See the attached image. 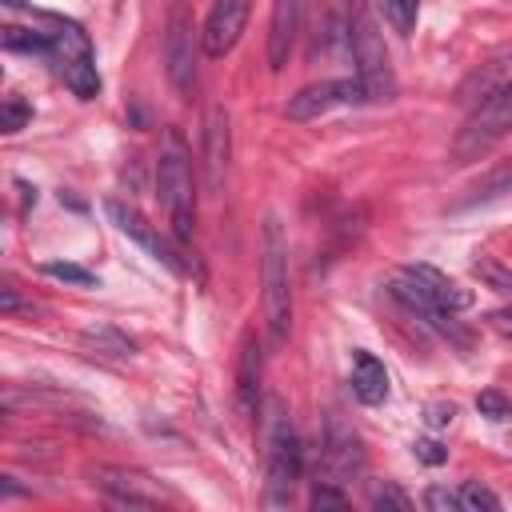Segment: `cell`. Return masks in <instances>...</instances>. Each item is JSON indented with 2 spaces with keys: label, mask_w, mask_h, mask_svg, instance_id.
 Returning a JSON list of instances; mask_svg holds the SVG:
<instances>
[{
  "label": "cell",
  "mask_w": 512,
  "mask_h": 512,
  "mask_svg": "<svg viewBox=\"0 0 512 512\" xmlns=\"http://www.w3.org/2000/svg\"><path fill=\"white\" fill-rule=\"evenodd\" d=\"M260 300H264V328L272 348L288 340L292 328V284H288V236L276 216L264 220V240H260Z\"/></svg>",
  "instance_id": "cell-1"
},
{
  "label": "cell",
  "mask_w": 512,
  "mask_h": 512,
  "mask_svg": "<svg viewBox=\"0 0 512 512\" xmlns=\"http://www.w3.org/2000/svg\"><path fill=\"white\" fill-rule=\"evenodd\" d=\"M264 452H268V504L284 508L292 504L296 480L304 472V448L300 436L292 428V416L284 412V404L276 396L264 400Z\"/></svg>",
  "instance_id": "cell-2"
},
{
  "label": "cell",
  "mask_w": 512,
  "mask_h": 512,
  "mask_svg": "<svg viewBox=\"0 0 512 512\" xmlns=\"http://www.w3.org/2000/svg\"><path fill=\"white\" fill-rule=\"evenodd\" d=\"M156 192L160 204L168 212L172 236L180 244H192L196 232V188H192V164H188V148L176 132L164 136V152L156 160Z\"/></svg>",
  "instance_id": "cell-3"
},
{
  "label": "cell",
  "mask_w": 512,
  "mask_h": 512,
  "mask_svg": "<svg viewBox=\"0 0 512 512\" xmlns=\"http://www.w3.org/2000/svg\"><path fill=\"white\" fill-rule=\"evenodd\" d=\"M508 132H512V76L492 96H484L472 108V116L464 120V128H460V136L452 144V160L456 164H468V160L484 156L496 140H504Z\"/></svg>",
  "instance_id": "cell-4"
},
{
  "label": "cell",
  "mask_w": 512,
  "mask_h": 512,
  "mask_svg": "<svg viewBox=\"0 0 512 512\" xmlns=\"http://www.w3.org/2000/svg\"><path fill=\"white\" fill-rule=\"evenodd\" d=\"M348 44H352V60H356V80L364 84L368 100H392L396 96V76L384 52V40L372 24V16L360 8L348 20Z\"/></svg>",
  "instance_id": "cell-5"
},
{
  "label": "cell",
  "mask_w": 512,
  "mask_h": 512,
  "mask_svg": "<svg viewBox=\"0 0 512 512\" xmlns=\"http://www.w3.org/2000/svg\"><path fill=\"white\" fill-rule=\"evenodd\" d=\"M196 48H200V32L192 28V12L184 0H176L168 8V28H164V68L176 92H192L196 84Z\"/></svg>",
  "instance_id": "cell-6"
},
{
  "label": "cell",
  "mask_w": 512,
  "mask_h": 512,
  "mask_svg": "<svg viewBox=\"0 0 512 512\" xmlns=\"http://www.w3.org/2000/svg\"><path fill=\"white\" fill-rule=\"evenodd\" d=\"M88 476H92V484H96L100 492H108L116 504H128V508H156V504L168 500V488H164L160 480L136 472V468L100 464V468H92Z\"/></svg>",
  "instance_id": "cell-7"
},
{
  "label": "cell",
  "mask_w": 512,
  "mask_h": 512,
  "mask_svg": "<svg viewBox=\"0 0 512 512\" xmlns=\"http://www.w3.org/2000/svg\"><path fill=\"white\" fill-rule=\"evenodd\" d=\"M368 100L364 96V84L356 76H344V80H320V84H308L300 88L296 96H288L284 104V116L288 120H316L332 108H344V104H360Z\"/></svg>",
  "instance_id": "cell-8"
},
{
  "label": "cell",
  "mask_w": 512,
  "mask_h": 512,
  "mask_svg": "<svg viewBox=\"0 0 512 512\" xmlns=\"http://www.w3.org/2000/svg\"><path fill=\"white\" fill-rule=\"evenodd\" d=\"M252 0H212L204 28H200V52L204 56H228L248 24Z\"/></svg>",
  "instance_id": "cell-9"
},
{
  "label": "cell",
  "mask_w": 512,
  "mask_h": 512,
  "mask_svg": "<svg viewBox=\"0 0 512 512\" xmlns=\"http://www.w3.org/2000/svg\"><path fill=\"white\" fill-rule=\"evenodd\" d=\"M388 292H392V296H396L404 308L420 312L428 324H436L440 332H448V336H456V340L464 344V332H460V328H456V320H452L456 312H448V308H444V304H440V300H436V296H432V292H428V288H424V284H420V280H416L408 268H400V272L392 276Z\"/></svg>",
  "instance_id": "cell-10"
},
{
  "label": "cell",
  "mask_w": 512,
  "mask_h": 512,
  "mask_svg": "<svg viewBox=\"0 0 512 512\" xmlns=\"http://www.w3.org/2000/svg\"><path fill=\"white\" fill-rule=\"evenodd\" d=\"M104 208H108V220H112V224H116V228H120L128 240H136V244H140V248H144L152 260H160V264H168L172 272H180L176 252L164 244V236H160V232H156V228H152V224H148V220H144V216H140L132 204H124V200H108Z\"/></svg>",
  "instance_id": "cell-11"
},
{
  "label": "cell",
  "mask_w": 512,
  "mask_h": 512,
  "mask_svg": "<svg viewBox=\"0 0 512 512\" xmlns=\"http://www.w3.org/2000/svg\"><path fill=\"white\" fill-rule=\"evenodd\" d=\"M304 24V0H272V20H268V68L280 72L300 40Z\"/></svg>",
  "instance_id": "cell-12"
},
{
  "label": "cell",
  "mask_w": 512,
  "mask_h": 512,
  "mask_svg": "<svg viewBox=\"0 0 512 512\" xmlns=\"http://www.w3.org/2000/svg\"><path fill=\"white\" fill-rule=\"evenodd\" d=\"M228 156H232L228 112H224L220 104H212V108H208V120H204V176H208V188H212V192L224 184Z\"/></svg>",
  "instance_id": "cell-13"
},
{
  "label": "cell",
  "mask_w": 512,
  "mask_h": 512,
  "mask_svg": "<svg viewBox=\"0 0 512 512\" xmlns=\"http://www.w3.org/2000/svg\"><path fill=\"white\" fill-rule=\"evenodd\" d=\"M260 404V344L256 332H244L240 356H236V408L240 416H252Z\"/></svg>",
  "instance_id": "cell-14"
},
{
  "label": "cell",
  "mask_w": 512,
  "mask_h": 512,
  "mask_svg": "<svg viewBox=\"0 0 512 512\" xmlns=\"http://www.w3.org/2000/svg\"><path fill=\"white\" fill-rule=\"evenodd\" d=\"M448 312H464V308H472L476 304V296H472V288H464L460 280H452V276H444L440 268H432V264H404Z\"/></svg>",
  "instance_id": "cell-15"
},
{
  "label": "cell",
  "mask_w": 512,
  "mask_h": 512,
  "mask_svg": "<svg viewBox=\"0 0 512 512\" xmlns=\"http://www.w3.org/2000/svg\"><path fill=\"white\" fill-rule=\"evenodd\" d=\"M352 396L360 404H384L388 400V368L364 348L352 356Z\"/></svg>",
  "instance_id": "cell-16"
},
{
  "label": "cell",
  "mask_w": 512,
  "mask_h": 512,
  "mask_svg": "<svg viewBox=\"0 0 512 512\" xmlns=\"http://www.w3.org/2000/svg\"><path fill=\"white\" fill-rule=\"evenodd\" d=\"M324 460H328L336 472H356V468L364 464V448H360V436H356L352 428H344L340 420H328Z\"/></svg>",
  "instance_id": "cell-17"
},
{
  "label": "cell",
  "mask_w": 512,
  "mask_h": 512,
  "mask_svg": "<svg viewBox=\"0 0 512 512\" xmlns=\"http://www.w3.org/2000/svg\"><path fill=\"white\" fill-rule=\"evenodd\" d=\"M80 344L92 352V356H108V360H128L132 352H136V344L124 336V332H116V328H108V324H96V328H84L80 332Z\"/></svg>",
  "instance_id": "cell-18"
},
{
  "label": "cell",
  "mask_w": 512,
  "mask_h": 512,
  "mask_svg": "<svg viewBox=\"0 0 512 512\" xmlns=\"http://www.w3.org/2000/svg\"><path fill=\"white\" fill-rule=\"evenodd\" d=\"M512 192V160H504V164H496L484 180H476L472 184V192L460 200V208H476V204H488V200H500V196H508Z\"/></svg>",
  "instance_id": "cell-19"
},
{
  "label": "cell",
  "mask_w": 512,
  "mask_h": 512,
  "mask_svg": "<svg viewBox=\"0 0 512 512\" xmlns=\"http://www.w3.org/2000/svg\"><path fill=\"white\" fill-rule=\"evenodd\" d=\"M60 76H64V84L80 96V100H92L96 92H100V76H96V64H92V56H80V60H64L60 64Z\"/></svg>",
  "instance_id": "cell-20"
},
{
  "label": "cell",
  "mask_w": 512,
  "mask_h": 512,
  "mask_svg": "<svg viewBox=\"0 0 512 512\" xmlns=\"http://www.w3.org/2000/svg\"><path fill=\"white\" fill-rule=\"evenodd\" d=\"M0 40H4L8 52H36V56H52L56 52L52 32H36V28H4Z\"/></svg>",
  "instance_id": "cell-21"
},
{
  "label": "cell",
  "mask_w": 512,
  "mask_h": 512,
  "mask_svg": "<svg viewBox=\"0 0 512 512\" xmlns=\"http://www.w3.org/2000/svg\"><path fill=\"white\" fill-rule=\"evenodd\" d=\"M472 276H476L484 288H492V292H500V296H512V268H504L500 260L476 256V260H472Z\"/></svg>",
  "instance_id": "cell-22"
},
{
  "label": "cell",
  "mask_w": 512,
  "mask_h": 512,
  "mask_svg": "<svg viewBox=\"0 0 512 512\" xmlns=\"http://www.w3.org/2000/svg\"><path fill=\"white\" fill-rule=\"evenodd\" d=\"M456 492H460V512H496L500 508V496L476 480H464Z\"/></svg>",
  "instance_id": "cell-23"
},
{
  "label": "cell",
  "mask_w": 512,
  "mask_h": 512,
  "mask_svg": "<svg viewBox=\"0 0 512 512\" xmlns=\"http://www.w3.org/2000/svg\"><path fill=\"white\" fill-rule=\"evenodd\" d=\"M380 8H384V20L400 32V36H408L412 28H416V12H420V0H380Z\"/></svg>",
  "instance_id": "cell-24"
},
{
  "label": "cell",
  "mask_w": 512,
  "mask_h": 512,
  "mask_svg": "<svg viewBox=\"0 0 512 512\" xmlns=\"http://www.w3.org/2000/svg\"><path fill=\"white\" fill-rule=\"evenodd\" d=\"M44 276L64 280V284H76V288H92V284H96V276H92L88 268L68 264V260H48V264H44Z\"/></svg>",
  "instance_id": "cell-25"
},
{
  "label": "cell",
  "mask_w": 512,
  "mask_h": 512,
  "mask_svg": "<svg viewBox=\"0 0 512 512\" xmlns=\"http://www.w3.org/2000/svg\"><path fill=\"white\" fill-rule=\"evenodd\" d=\"M28 120H32V108H28L20 96H8V100L0 104V128H4V132H20Z\"/></svg>",
  "instance_id": "cell-26"
},
{
  "label": "cell",
  "mask_w": 512,
  "mask_h": 512,
  "mask_svg": "<svg viewBox=\"0 0 512 512\" xmlns=\"http://www.w3.org/2000/svg\"><path fill=\"white\" fill-rule=\"evenodd\" d=\"M372 508H380V512H412V500L396 484H384V488L372 492Z\"/></svg>",
  "instance_id": "cell-27"
},
{
  "label": "cell",
  "mask_w": 512,
  "mask_h": 512,
  "mask_svg": "<svg viewBox=\"0 0 512 512\" xmlns=\"http://www.w3.org/2000/svg\"><path fill=\"white\" fill-rule=\"evenodd\" d=\"M476 408H480L484 416H492V420H504V416L512 412L508 396H504V392H496V388H484V392L476 396Z\"/></svg>",
  "instance_id": "cell-28"
},
{
  "label": "cell",
  "mask_w": 512,
  "mask_h": 512,
  "mask_svg": "<svg viewBox=\"0 0 512 512\" xmlns=\"http://www.w3.org/2000/svg\"><path fill=\"white\" fill-rule=\"evenodd\" d=\"M308 504H312L316 512H324V508H348V496H344L340 488L316 484V488H312V496H308Z\"/></svg>",
  "instance_id": "cell-29"
},
{
  "label": "cell",
  "mask_w": 512,
  "mask_h": 512,
  "mask_svg": "<svg viewBox=\"0 0 512 512\" xmlns=\"http://www.w3.org/2000/svg\"><path fill=\"white\" fill-rule=\"evenodd\" d=\"M424 504L432 512H460V492H448V488H428L424 492Z\"/></svg>",
  "instance_id": "cell-30"
},
{
  "label": "cell",
  "mask_w": 512,
  "mask_h": 512,
  "mask_svg": "<svg viewBox=\"0 0 512 512\" xmlns=\"http://www.w3.org/2000/svg\"><path fill=\"white\" fill-rule=\"evenodd\" d=\"M412 452H416L424 464H444V460H448V448H444V444H436V440H416V444H412Z\"/></svg>",
  "instance_id": "cell-31"
},
{
  "label": "cell",
  "mask_w": 512,
  "mask_h": 512,
  "mask_svg": "<svg viewBox=\"0 0 512 512\" xmlns=\"http://www.w3.org/2000/svg\"><path fill=\"white\" fill-rule=\"evenodd\" d=\"M20 308H28V312H32V304H24V300L16 296V288H12V284H4V288H0V312H4V316H16Z\"/></svg>",
  "instance_id": "cell-32"
},
{
  "label": "cell",
  "mask_w": 512,
  "mask_h": 512,
  "mask_svg": "<svg viewBox=\"0 0 512 512\" xmlns=\"http://www.w3.org/2000/svg\"><path fill=\"white\" fill-rule=\"evenodd\" d=\"M452 416H456V408H452V404H428V424H432V428L452 424Z\"/></svg>",
  "instance_id": "cell-33"
},
{
  "label": "cell",
  "mask_w": 512,
  "mask_h": 512,
  "mask_svg": "<svg viewBox=\"0 0 512 512\" xmlns=\"http://www.w3.org/2000/svg\"><path fill=\"white\" fill-rule=\"evenodd\" d=\"M492 324L500 328V332H512V312L504 308V312H492Z\"/></svg>",
  "instance_id": "cell-34"
},
{
  "label": "cell",
  "mask_w": 512,
  "mask_h": 512,
  "mask_svg": "<svg viewBox=\"0 0 512 512\" xmlns=\"http://www.w3.org/2000/svg\"><path fill=\"white\" fill-rule=\"evenodd\" d=\"M344 4H348V12H360L364 8V0H344Z\"/></svg>",
  "instance_id": "cell-35"
}]
</instances>
